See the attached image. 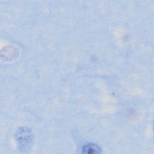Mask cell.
Here are the masks:
<instances>
[{
	"instance_id": "obj_1",
	"label": "cell",
	"mask_w": 154,
	"mask_h": 154,
	"mask_svg": "<svg viewBox=\"0 0 154 154\" xmlns=\"http://www.w3.org/2000/svg\"><path fill=\"white\" fill-rule=\"evenodd\" d=\"M16 138L20 150L25 152L28 150L31 145L33 137L29 128H20L16 134Z\"/></svg>"
},
{
	"instance_id": "obj_2",
	"label": "cell",
	"mask_w": 154,
	"mask_h": 154,
	"mask_svg": "<svg viewBox=\"0 0 154 154\" xmlns=\"http://www.w3.org/2000/svg\"><path fill=\"white\" fill-rule=\"evenodd\" d=\"M102 150L100 147L93 143H88L82 146L81 148V153L84 154H97L100 153Z\"/></svg>"
}]
</instances>
